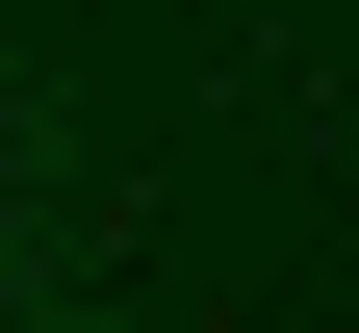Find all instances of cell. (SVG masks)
Segmentation results:
<instances>
[{"instance_id": "obj_1", "label": "cell", "mask_w": 359, "mask_h": 333, "mask_svg": "<svg viewBox=\"0 0 359 333\" xmlns=\"http://www.w3.org/2000/svg\"><path fill=\"white\" fill-rule=\"evenodd\" d=\"M77 333H128V308H77Z\"/></svg>"}]
</instances>
